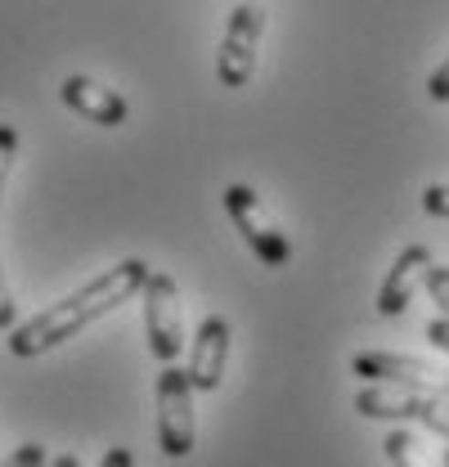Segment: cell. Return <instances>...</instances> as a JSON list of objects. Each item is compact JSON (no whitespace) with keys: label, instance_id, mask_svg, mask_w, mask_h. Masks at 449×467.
<instances>
[{"label":"cell","instance_id":"obj_1","mask_svg":"<svg viewBox=\"0 0 449 467\" xmlns=\"http://www.w3.org/2000/svg\"><path fill=\"white\" fill-rule=\"evenodd\" d=\"M144 279H149V265H144L140 256L117 261L112 270L95 275L86 288H77L72 296L55 301L50 310H41V315L14 324V328H9V355H14V359H37V355L55 350L58 342L77 337L86 324H95L99 315L117 310V306L131 301L135 292H144Z\"/></svg>","mask_w":449,"mask_h":467},{"label":"cell","instance_id":"obj_2","mask_svg":"<svg viewBox=\"0 0 449 467\" xmlns=\"http://www.w3.org/2000/svg\"><path fill=\"white\" fill-rule=\"evenodd\" d=\"M193 441H198V427H193V382H189V368L167 364L158 373V445H162L167 459H189Z\"/></svg>","mask_w":449,"mask_h":467},{"label":"cell","instance_id":"obj_3","mask_svg":"<svg viewBox=\"0 0 449 467\" xmlns=\"http://www.w3.org/2000/svg\"><path fill=\"white\" fill-rule=\"evenodd\" d=\"M224 212H229L234 230L247 238V247H252L270 270H283V265L292 261V243H287V234L275 225V216L266 212V202H261L247 184H229V189H224Z\"/></svg>","mask_w":449,"mask_h":467},{"label":"cell","instance_id":"obj_4","mask_svg":"<svg viewBox=\"0 0 449 467\" xmlns=\"http://www.w3.org/2000/svg\"><path fill=\"white\" fill-rule=\"evenodd\" d=\"M144 333H149V350L162 364H175V355L184 350V315H180L175 279L162 270H149L144 279Z\"/></svg>","mask_w":449,"mask_h":467},{"label":"cell","instance_id":"obj_5","mask_svg":"<svg viewBox=\"0 0 449 467\" xmlns=\"http://www.w3.org/2000/svg\"><path fill=\"white\" fill-rule=\"evenodd\" d=\"M261 32H266V14H261V5H238V9L229 14L221 55H216V77H221L224 90H243V86L252 81Z\"/></svg>","mask_w":449,"mask_h":467},{"label":"cell","instance_id":"obj_6","mask_svg":"<svg viewBox=\"0 0 449 467\" xmlns=\"http://www.w3.org/2000/svg\"><path fill=\"white\" fill-rule=\"evenodd\" d=\"M350 373H355V378H369V382L423 387V391H441V382H445V368H432L427 359L392 355V350H360V355L350 359Z\"/></svg>","mask_w":449,"mask_h":467},{"label":"cell","instance_id":"obj_7","mask_svg":"<svg viewBox=\"0 0 449 467\" xmlns=\"http://www.w3.org/2000/svg\"><path fill=\"white\" fill-rule=\"evenodd\" d=\"M436 261H432V252L423 247V243H409L400 256H395V265L387 270V279H382V288H378V315H404L409 310V301H413V292L427 284V270H432Z\"/></svg>","mask_w":449,"mask_h":467},{"label":"cell","instance_id":"obj_8","mask_svg":"<svg viewBox=\"0 0 449 467\" xmlns=\"http://www.w3.org/2000/svg\"><path fill=\"white\" fill-rule=\"evenodd\" d=\"M224 364H229V324L221 315H207L198 324L193 337V359H189V382L193 391H216L224 382Z\"/></svg>","mask_w":449,"mask_h":467},{"label":"cell","instance_id":"obj_9","mask_svg":"<svg viewBox=\"0 0 449 467\" xmlns=\"http://www.w3.org/2000/svg\"><path fill=\"white\" fill-rule=\"evenodd\" d=\"M58 99H63L72 113L95 121V126H121V121L131 117V104H126L117 90L90 81V77H68V81L58 86Z\"/></svg>","mask_w":449,"mask_h":467},{"label":"cell","instance_id":"obj_10","mask_svg":"<svg viewBox=\"0 0 449 467\" xmlns=\"http://www.w3.org/2000/svg\"><path fill=\"white\" fill-rule=\"evenodd\" d=\"M432 391L423 387H395V382H378V387H364L355 396V413L364 418H418L427 405Z\"/></svg>","mask_w":449,"mask_h":467},{"label":"cell","instance_id":"obj_11","mask_svg":"<svg viewBox=\"0 0 449 467\" xmlns=\"http://www.w3.org/2000/svg\"><path fill=\"white\" fill-rule=\"evenodd\" d=\"M382 450H387L392 467H432L427 463V454H423V445H418L409 431H392V436L382 441Z\"/></svg>","mask_w":449,"mask_h":467},{"label":"cell","instance_id":"obj_12","mask_svg":"<svg viewBox=\"0 0 449 467\" xmlns=\"http://www.w3.org/2000/svg\"><path fill=\"white\" fill-rule=\"evenodd\" d=\"M418 422H427L436 436H445L449 441V396H427V405L418 413Z\"/></svg>","mask_w":449,"mask_h":467},{"label":"cell","instance_id":"obj_13","mask_svg":"<svg viewBox=\"0 0 449 467\" xmlns=\"http://www.w3.org/2000/svg\"><path fill=\"white\" fill-rule=\"evenodd\" d=\"M14 158H18V126L0 121V189H5V180H9Z\"/></svg>","mask_w":449,"mask_h":467},{"label":"cell","instance_id":"obj_14","mask_svg":"<svg viewBox=\"0 0 449 467\" xmlns=\"http://www.w3.org/2000/svg\"><path fill=\"white\" fill-rule=\"evenodd\" d=\"M423 212L449 221V184H427V189H423Z\"/></svg>","mask_w":449,"mask_h":467},{"label":"cell","instance_id":"obj_15","mask_svg":"<svg viewBox=\"0 0 449 467\" xmlns=\"http://www.w3.org/2000/svg\"><path fill=\"white\" fill-rule=\"evenodd\" d=\"M427 292H432V301L449 315V265H432V270H427Z\"/></svg>","mask_w":449,"mask_h":467},{"label":"cell","instance_id":"obj_16","mask_svg":"<svg viewBox=\"0 0 449 467\" xmlns=\"http://www.w3.org/2000/svg\"><path fill=\"white\" fill-rule=\"evenodd\" d=\"M0 467H46V445H37V441L32 445H18Z\"/></svg>","mask_w":449,"mask_h":467},{"label":"cell","instance_id":"obj_17","mask_svg":"<svg viewBox=\"0 0 449 467\" xmlns=\"http://www.w3.org/2000/svg\"><path fill=\"white\" fill-rule=\"evenodd\" d=\"M427 95L436 99V104H449V58L432 72V81H427Z\"/></svg>","mask_w":449,"mask_h":467},{"label":"cell","instance_id":"obj_18","mask_svg":"<svg viewBox=\"0 0 449 467\" xmlns=\"http://www.w3.org/2000/svg\"><path fill=\"white\" fill-rule=\"evenodd\" d=\"M18 324V306H14V296L5 288V279H0V333H9Z\"/></svg>","mask_w":449,"mask_h":467},{"label":"cell","instance_id":"obj_19","mask_svg":"<svg viewBox=\"0 0 449 467\" xmlns=\"http://www.w3.org/2000/svg\"><path fill=\"white\" fill-rule=\"evenodd\" d=\"M427 342L449 355V319H432V324H427Z\"/></svg>","mask_w":449,"mask_h":467},{"label":"cell","instance_id":"obj_20","mask_svg":"<svg viewBox=\"0 0 449 467\" xmlns=\"http://www.w3.org/2000/svg\"><path fill=\"white\" fill-rule=\"evenodd\" d=\"M99 467H135V454L126 450V445H112L109 454H104V463Z\"/></svg>","mask_w":449,"mask_h":467},{"label":"cell","instance_id":"obj_21","mask_svg":"<svg viewBox=\"0 0 449 467\" xmlns=\"http://www.w3.org/2000/svg\"><path fill=\"white\" fill-rule=\"evenodd\" d=\"M50 467H81V463H77V454H63V459H55Z\"/></svg>","mask_w":449,"mask_h":467},{"label":"cell","instance_id":"obj_22","mask_svg":"<svg viewBox=\"0 0 449 467\" xmlns=\"http://www.w3.org/2000/svg\"><path fill=\"white\" fill-rule=\"evenodd\" d=\"M441 396H449V368H445V382H441Z\"/></svg>","mask_w":449,"mask_h":467},{"label":"cell","instance_id":"obj_23","mask_svg":"<svg viewBox=\"0 0 449 467\" xmlns=\"http://www.w3.org/2000/svg\"><path fill=\"white\" fill-rule=\"evenodd\" d=\"M445 467H449V450H445Z\"/></svg>","mask_w":449,"mask_h":467}]
</instances>
